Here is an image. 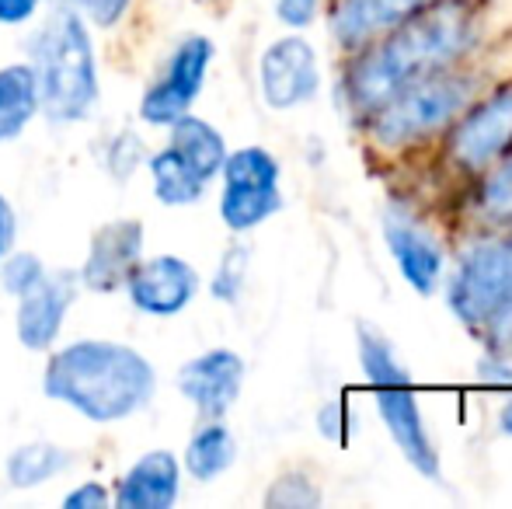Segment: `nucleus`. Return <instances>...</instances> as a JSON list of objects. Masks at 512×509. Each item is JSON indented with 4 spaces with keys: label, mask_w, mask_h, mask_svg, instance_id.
<instances>
[{
    "label": "nucleus",
    "mask_w": 512,
    "mask_h": 509,
    "mask_svg": "<svg viewBox=\"0 0 512 509\" xmlns=\"http://www.w3.org/2000/svg\"><path fill=\"white\" fill-rule=\"evenodd\" d=\"M39 11V0H0V25H21Z\"/></svg>",
    "instance_id": "nucleus-31"
},
{
    "label": "nucleus",
    "mask_w": 512,
    "mask_h": 509,
    "mask_svg": "<svg viewBox=\"0 0 512 509\" xmlns=\"http://www.w3.org/2000/svg\"><path fill=\"white\" fill-rule=\"evenodd\" d=\"M387 245H391L394 258H398L401 276L408 279L411 290L432 293L443 272V248L436 245L429 231H422L418 224H411L408 217H387Z\"/></svg>",
    "instance_id": "nucleus-16"
},
{
    "label": "nucleus",
    "mask_w": 512,
    "mask_h": 509,
    "mask_svg": "<svg viewBox=\"0 0 512 509\" xmlns=\"http://www.w3.org/2000/svg\"><path fill=\"white\" fill-rule=\"evenodd\" d=\"M70 468V454L56 443H21V447L11 450L7 457V482L14 489H35V485L53 482L56 475Z\"/></svg>",
    "instance_id": "nucleus-22"
},
{
    "label": "nucleus",
    "mask_w": 512,
    "mask_h": 509,
    "mask_svg": "<svg viewBox=\"0 0 512 509\" xmlns=\"http://www.w3.org/2000/svg\"><path fill=\"white\" fill-rule=\"evenodd\" d=\"M512 147V88L481 102L457 126L453 154L467 168H485Z\"/></svg>",
    "instance_id": "nucleus-13"
},
{
    "label": "nucleus",
    "mask_w": 512,
    "mask_h": 509,
    "mask_svg": "<svg viewBox=\"0 0 512 509\" xmlns=\"http://www.w3.org/2000/svg\"><path fill=\"white\" fill-rule=\"evenodd\" d=\"M46 276V265H42L39 255H4V269H0V286L11 297H21V293L32 290L39 279Z\"/></svg>",
    "instance_id": "nucleus-25"
},
{
    "label": "nucleus",
    "mask_w": 512,
    "mask_h": 509,
    "mask_svg": "<svg viewBox=\"0 0 512 509\" xmlns=\"http://www.w3.org/2000/svg\"><path fill=\"white\" fill-rule=\"evenodd\" d=\"M143 258V224L140 220H112L91 234L88 258H84L81 283L91 293L122 290L133 265Z\"/></svg>",
    "instance_id": "nucleus-12"
},
{
    "label": "nucleus",
    "mask_w": 512,
    "mask_h": 509,
    "mask_svg": "<svg viewBox=\"0 0 512 509\" xmlns=\"http://www.w3.org/2000/svg\"><path fill=\"white\" fill-rule=\"evenodd\" d=\"M258 84L269 109H297L310 102L321 88V70H317V53L307 39L286 35L272 42L258 63Z\"/></svg>",
    "instance_id": "nucleus-10"
},
{
    "label": "nucleus",
    "mask_w": 512,
    "mask_h": 509,
    "mask_svg": "<svg viewBox=\"0 0 512 509\" xmlns=\"http://www.w3.org/2000/svg\"><path fill=\"white\" fill-rule=\"evenodd\" d=\"M213 63V42L206 35H185L168 56L164 70L154 77L140 98V119L150 126H171L178 116L192 109L206 81V70Z\"/></svg>",
    "instance_id": "nucleus-8"
},
{
    "label": "nucleus",
    "mask_w": 512,
    "mask_h": 509,
    "mask_svg": "<svg viewBox=\"0 0 512 509\" xmlns=\"http://www.w3.org/2000/svg\"><path fill=\"white\" fill-rule=\"evenodd\" d=\"M429 0H342L331 14V32L342 46H359L377 32H387Z\"/></svg>",
    "instance_id": "nucleus-17"
},
{
    "label": "nucleus",
    "mask_w": 512,
    "mask_h": 509,
    "mask_svg": "<svg viewBox=\"0 0 512 509\" xmlns=\"http://www.w3.org/2000/svg\"><path fill=\"white\" fill-rule=\"evenodd\" d=\"M359 360H363V370L373 384V394H377V412L380 419L387 422L394 443L401 447L405 461L418 475L439 482V454L436 443H432L429 429H425L422 408H418L415 394H411V381L408 370L398 363L391 342L384 339L373 328H359Z\"/></svg>",
    "instance_id": "nucleus-4"
},
{
    "label": "nucleus",
    "mask_w": 512,
    "mask_h": 509,
    "mask_svg": "<svg viewBox=\"0 0 512 509\" xmlns=\"http://www.w3.org/2000/svg\"><path fill=\"white\" fill-rule=\"evenodd\" d=\"M74 300V279L63 272V276H42L39 283L28 293L18 297V339L25 349H49L60 339L63 318H67V307Z\"/></svg>",
    "instance_id": "nucleus-14"
},
{
    "label": "nucleus",
    "mask_w": 512,
    "mask_h": 509,
    "mask_svg": "<svg viewBox=\"0 0 512 509\" xmlns=\"http://www.w3.org/2000/svg\"><path fill=\"white\" fill-rule=\"evenodd\" d=\"M143 161V147L140 140H136L133 133H119L112 140V147H108V171H112V178H119V182H126L129 175L136 171V164Z\"/></svg>",
    "instance_id": "nucleus-27"
},
{
    "label": "nucleus",
    "mask_w": 512,
    "mask_h": 509,
    "mask_svg": "<svg viewBox=\"0 0 512 509\" xmlns=\"http://www.w3.org/2000/svg\"><path fill=\"white\" fill-rule=\"evenodd\" d=\"M499 426H502V433H509V436H512V401H506V405H502Z\"/></svg>",
    "instance_id": "nucleus-34"
},
{
    "label": "nucleus",
    "mask_w": 512,
    "mask_h": 509,
    "mask_svg": "<svg viewBox=\"0 0 512 509\" xmlns=\"http://www.w3.org/2000/svg\"><path fill=\"white\" fill-rule=\"evenodd\" d=\"M42 112L53 123H81L98 102V67L88 25L77 11H56L32 42Z\"/></svg>",
    "instance_id": "nucleus-3"
},
{
    "label": "nucleus",
    "mask_w": 512,
    "mask_h": 509,
    "mask_svg": "<svg viewBox=\"0 0 512 509\" xmlns=\"http://www.w3.org/2000/svg\"><path fill=\"white\" fill-rule=\"evenodd\" d=\"M481 210H485V217H492L495 224H512V157L502 161L499 168L485 178Z\"/></svg>",
    "instance_id": "nucleus-23"
},
{
    "label": "nucleus",
    "mask_w": 512,
    "mask_h": 509,
    "mask_svg": "<svg viewBox=\"0 0 512 509\" xmlns=\"http://www.w3.org/2000/svg\"><path fill=\"white\" fill-rule=\"evenodd\" d=\"M168 129H171L168 147L178 150L206 182H213V178L220 175L223 161H227V140L220 136V129L209 126L206 119L192 116V112L178 116Z\"/></svg>",
    "instance_id": "nucleus-19"
},
{
    "label": "nucleus",
    "mask_w": 512,
    "mask_h": 509,
    "mask_svg": "<svg viewBox=\"0 0 512 509\" xmlns=\"http://www.w3.org/2000/svg\"><path fill=\"white\" fill-rule=\"evenodd\" d=\"M244 272H248V248L230 245L220 258V269H216V276H213V297L234 304L244 290Z\"/></svg>",
    "instance_id": "nucleus-24"
},
{
    "label": "nucleus",
    "mask_w": 512,
    "mask_h": 509,
    "mask_svg": "<svg viewBox=\"0 0 512 509\" xmlns=\"http://www.w3.org/2000/svg\"><path fill=\"white\" fill-rule=\"evenodd\" d=\"M108 503H112V496H108V489H102L98 482L77 485V489L63 499V506L67 509H105Z\"/></svg>",
    "instance_id": "nucleus-30"
},
{
    "label": "nucleus",
    "mask_w": 512,
    "mask_h": 509,
    "mask_svg": "<svg viewBox=\"0 0 512 509\" xmlns=\"http://www.w3.org/2000/svg\"><path fill=\"white\" fill-rule=\"evenodd\" d=\"M450 307L464 325L481 328L512 314V238L481 241L460 258Z\"/></svg>",
    "instance_id": "nucleus-6"
},
{
    "label": "nucleus",
    "mask_w": 512,
    "mask_h": 509,
    "mask_svg": "<svg viewBox=\"0 0 512 509\" xmlns=\"http://www.w3.org/2000/svg\"><path fill=\"white\" fill-rule=\"evenodd\" d=\"M387 32L391 35L356 60L345 77V98L356 112L380 109L405 84L450 63L471 42V18L464 4L418 7Z\"/></svg>",
    "instance_id": "nucleus-1"
},
{
    "label": "nucleus",
    "mask_w": 512,
    "mask_h": 509,
    "mask_svg": "<svg viewBox=\"0 0 512 509\" xmlns=\"http://www.w3.org/2000/svg\"><path fill=\"white\" fill-rule=\"evenodd\" d=\"M220 175V217L234 234L255 231L258 224H265V220L283 210L279 161L265 147H241L234 154H227Z\"/></svg>",
    "instance_id": "nucleus-7"
},
{
    "label": "nucleus",
    "mask_w": 512,
    "mask_h": 509,
    "mask_svg": "<svg viewBox=\"0 0 512 509\" xmlns=\"http://www.w3.org/2000/svg\"><path fill=\"white\" fill-rule=\"evenodd\" d=\"M150 182H154V196L164 206H192L203 199L206 192V178L185 161L178 150L164 147L150 157Z\"/></svg>",
    "instance_id": "nucleus-20"
},
{
    "label": "nucleus",
    "mask_w": 512,
    "mask_h": 509,
    "mask_svg": "<svg viewBox=\"0 0 512 509\" xmlns=\"http://www.w3.org/2000/svg\"><path fill=\"white\" fill-rule=\"evenodd\" d=\"M129 4H133V0H81L84 14L102 28H112L115 21H122V14L129 11Z\"/></svg>",
    "instance_id": "nucleus-28"
},
{
    "label": "nucleus",
    "mask_w": 512,
    "mask_h": 509,
    "mask_svg": "<svg viewBox=\"0 0 512 509\" xmlns=\"http://www.w3.org/2000/svg\"><path fill=\"white\" fill-rule=\"evenodd\" d=\"M265 503H269V506H286V509H293V506H297V509L300 506H317V503H321V492H317L304 475H283L269 489Z\"/></svg>",
    "instance_id": "nucleus-26"
},
{
    "label": "nucleus",
    "mask_w": 512,
    "mask_h": 509,
    "mask_svg": "<svg viewBox=\"0 0 512 509\" xmlns=\"http://www.w3.org/2000/svg\"><path fill=\"white\" fill-rule=\"evenodd\" d=\"M471 98V81L460 74H425L373 109V140L380 147H405L446 126Z\"/></svg>",
    "instance_id": "nucleus-5"
},
{
    "label": "nucleus",
    "mask_w": 512,
    "mask_h": 509,
    "mask_svg": "<svg viewBox=\"0 0 512 509\" xmlns=\"http://www.w3.org/2000/svg\"><path fill=\"white\" fill-rule=\"evenodd\" d=\"M42 109L39 81L32 63H11L0 67V143L25 133V126Z\"/></svg>",
    "instance_id": "nucleus-18"
},
{
    "label": "nucleus",
    "mask_w": 512,
    "mask_h": 509,
    "mask_svg": "<svg viewBox=\"0 0 512 509\" xmlns=\"http://www.w3.org/2000/svg\"><path fill=\"white\" fill-rule=\"evenodd\" d=\"M122 290L129 293V304L150 318H175L196 300L199 272L178 255L140 258L126 276Z\"/></svg>",
    "instance_id": "nucleus-9"
},
{
    "label": "nucleus",
    "mask_w": 512,
    "mask_h": 509,
    "mask_svg": "<svg viewBox=\"0 0 512 509\" xmlns=\"http://www.w3.org/2000/svg\"><path fill=\"white\" fill-rule=\"evenodd\" d=\"M317 422H321V433L324 436H331V440H345V405H342V401L321 408Z\"/></svg>",
    "instance_id": "nucleus-32"
},
{
    "label": "nucleus",
    "mask_w": 512,
    "mask_h": 509,
    "mask_svg": "<svg viewBox=\"0 0 512 509\" xmlns=\"http://www.w3.org/2000/svg\"><path fill=\"white\" fill-rule=\"evenodd\" d=\"M182 489V468L171 450H150L126 471L115 503L122 509H168Z\"/></svg>",
    "instance_id": "nucleus-15"
},
{
    "label": "nucleus",
    "mask_w": 512,
    "mask_h": 509,
    "mask_svg": "<svg viewBox=\"0 0 512 509\" xmlns=\"http://www.w3.org/2000/svg\"><path fill=\"white\" fill-rule=\"evenodd\" d=\"M234 457H237L234 433L223 422L209 419L206 426H199L192 433L189 450H185V471L196 482H213V478H220L234 464Z\"/></svg>",
    "instance_id": "nucleus-21"
},
{
    "label": "nucleus",
    "mask_w": 512,
    "mask_h": 509,
    "mask_svg": "<svg viewBox=\"0 0 512 509\" xmlns=\"http://www.w3.org/2000/svg\"><path fill=\"white\" fill-rule=\"evenodd\" d=\"M14 231H18V220H14L11 203H7V199L0 196V262H4V255L11 252V245H14Z\"/></svg>",
    "instance_id": "nucleus-33"
},
{
    "label": "nucleus",
    "mask_w": 512,
    "mask_h": 509,
    "mask_svg": "<svg viewBox=\"0 0 512 509\" xmlns=\"http://www.w3.org/2000/svg\"><path fill=\"white\" fill-rule=\"evenodd\" d=\"M276 14L290 28H307L317 18V0H276Z\"/></svg>",
    "instance_id": "nucleus-29"
},
{
    "label": "nucleus",
    "mask_w": 512,
    "mask_h": 509,
    "mask_svg": "<svg viewBox=\"0 0 512 509\" xmlns=\"http://www.w3.org/2000/svg\"><path fill=\"white\" fill-rule=\"evenodd\" d=\"M42 387L88 422H119L154 398L157 374L154 363L133 346L81 339L49 356Z\"/></svg>",
    "instance_id": "nucleus-2"
},
{
    "label": "nucleus",
    "mask_w": 512,
    "mask_h": 509,
    "mask_svg": "<svg viewBox=\"0 0 512 509\" xmlns=\"http://www.w3.org/2000/svg\"><path fill=\"white\" fill-rule=\"evenodd\" d=\"M244 384V360L234 349H209L178 370V391L206 419H220L234 408Z\"/></svg>",
    "instance_id": "nucleus-11"
}]
</instances>
